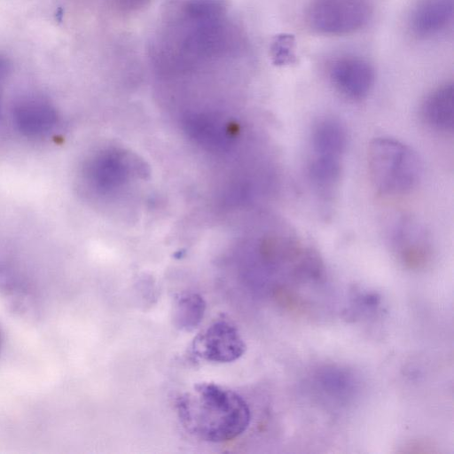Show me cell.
I'll list each match as a JSON object with an SVG mask.
<instances>
[{
  "instance_id": "cell-12",
  "label": "cell",
  "mask_w": 454,
  "mask_h": 454,
  "mask_svg": "<svg viewBox=\"0 0 454 454\" xmlns=\"http://www.w3.org/2000/svg\"><path fill=\"white\" fill-rule=\"evenodd\" d=\"M286 36L278 37L272 45V56L276 63H284L287 59V55L291 46L287 43Z\"/></svg>"
},
{
  "instance_id": "cell-8",
  "label": "cell",
  "mask_w": 454,
  "mask_h": 454,
  "mask_svg": "<svg viewBox=\"0 0 454 454\" xmlns=\"http://www.w3.org/2000/svg\"><path fill=\"white\" fill-rule=\"evenodd\" d=\"M342 157L312 153L308 162L309 180L317 194L324 200H331L338 188L342 168Z\"/></svg>"
},
{
  "instance_id": "cell-3",
  "label": "cell",
  "mask_w": 454,
  "mask_h": 454,
  "mask_svg": "<svg viewBox=\"0 0 454 454\" xmlns=\"http://www.w3.org/2000/svg\"><path fill=\"white\" fill-rule=\"evenodd\" d=\"M371 15L370 0H312L306 20L314 31L338 35L361 29Z\"/></svg>"
},
{
  "instance_id": "cell-7",
  "label": "cell",
  "mask_w": 454,
  "mask_h": 454,
  "mask_svg": "<svg viewBox=\"0 0 454 454\" xmlns=\"http://www.w3.org/2000/svg\"><path fill=\"white\" fill-rule=\"evenodd\" d=\"M453 0H418L409 15V28L419 39L437 36L453 21Z\"/></svg>"
},
{
  "instance_id": "cell-6",
  "label": "cell",
  "mask_w": 454,
  "mask_h": 454,
  "mask_svg": "<svg viewBox=\"0 0 454 454\" xmlns=\"http://www.w3.org/2000/svg\"><path fill=\"white\" fill-rule=\"evenodd\" d=\"M16 129L28 137H39L49 134L58 122L54 106L39 97L22 98L12 110Z\"/></svg>"
},
{
  "instance_id": "cell-11",
  "label": "cell",
  "mask_w": 454,
  "mask_h": 454,
  "mask_svg": "<svg viewBox=\"0 0 454 454\" xmlns=\"http://www.w3.org/2000/svg\"><path fill=\"white\" fill-rule=\"evenodd\" d=\"M206 302L202 296L195 293L181 294L175 302L173 324L181 331L191 332L202 321Z\"/></svg>"
},
{
  "instance_id": "cell-1",
  "label": "cell",
  "mask_w": 454,
  "mask_h": 454,
  "mask_svg": "<svg viewBox=\"0 0 454 454\" xmlns=\"http://www.w3.org/2000/svg\"><path fill=\"white\" fill-rule=\"evenodd\" d=\"M178 419L196 438L223 442L242 434L251 422L246 400L235 391L212 382L195 384L176 399Z\"/></svg>"
},
{
  "instance_id": "cell-9",
  "label": "cell",
  "mask_w": 454,
  "mask_h": 454,
  "mask_svg": "<svg viewBox=\"0 0 454 454\" xmlns=\"http://www.w3.org/2000/svg\"><path fill=\"white\" fill-rule=\"evenodd\" d=\"M424 121L431 128L450 131L454 123V88L446 82L427 95L421 106Z\"/></svg>"
},
{
  "instance_id": "cell-4",
  "label": "cell",
  "mask_w": 454,
  "mask_h": 454,
  "mask_svg": "<svg viewBox=\"0 0 454 454\" xmlns=\"http://www.w3.org/2000/svg\"><path fill=\"white\" fill-rule=\"evenodd\" d=\"M247 346L239 330L226 320H217L193 340L194 356L209 362L230 363L241 357Z\"/></svg>"
},
{
  "instance_id": "cell-2",
  "label": "cell",
  "mask_w": 454,
  "mask_h": 454,
  "mask_svg": "<svg viewBox=\"0 0 454 454\" xmlns=\"http://www.w3.org/2000/svg\"><path fill=\"white\" fill-rule=\"evenodd\" d=\"M371 180L379 192L401 195L414 189L422 174L417 153L403 142L391 137H377L368 149Z\"/></svg>"
},
{
  "instance_id": "cell-10",
  "label": "cell",
  "mask_w": 454,
  "mask_h": 454,
  "mask_svg": "<svg viewBox=\"0 0 454 454\" xmlns=\"http://www.w3.org/2000/svg\"><path fill=\"white\" fill-rule=\"evenodd\" d=\"M347 138L345 127L340 121L333 117L320 119L312 128L310 153L343 157Z\"/></svg>"
},
{
  "instance_id": "cell-5",
  "label": "cell",
  "mask_w": 454,
  "mask_h": 454,
  "mask_svg": "<svg viewBox=\"0 0 454 454\" xmlns=\"http://www.w3.org/2000/svg\"><path fill=\"white\" fill-rule=\"evenodd\" d=\"M329 78L343 96L360 100L367 97L374 83V70L365 59L356 56H341L329 67Z\"/></svg>"
}]
</instances>
